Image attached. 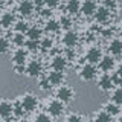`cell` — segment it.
Returning a JSON list of instances; mask_svg holds the SVG:
<instances>
[{
    "instance_id": "obj_1",
    "label": "cell",
    "mask_w": 122,
    "mask_h": 122,
    "mask_svg": "<svg viewBox=\"0 0 122 122\" xmlns=\"http://www.w3.org/2000/svg\"><path fill=\"white\" fill-rule=\"evenodd\" d=\"M78 75H79V78H81L82 81L90 82V81H93V79H96V76H98V67L95 66V64L86 63V64H82L81 69H79Z\"/></svg>"
},
{
    "instance_id": "obj_2",
    "label": "cell",
    "mask_w": 122,
    "mask_h": 122,
    "mask_svg": "<svg viewBox=\"0 0 122 122\" xmlns=\"http://www.w3.org/2000/svg\"><path fill=\"white\" fill-rule=\"evenodd\" d=\"M55 98L60 99V101L64 102V104H69V102H72L75 99V92L72 90V87L66 86V84H61V86L56 87Z\"/></svg>"
},
{
    "instance_id": "obj_3",
    "label": "cell",
    "mask_w": 122,
    "mask_h": 122,
    "mask_svg": "<svg viewBox=\"0 0 122 122\" xmlns=\"http://www.w3.org/2000/svg\"><path fill=\"white\" fill-rule=\"evenodd\" d=\"M64 110H66V104L64 102H61L60 99H52V101L47 102V107H46V113L51 114L52 117H60L61 114L64 113Z\"/></svg>"
},
{
    "instance_id": "obj_4",
    "label": "cell",
    "mask_w": 122,
    "mask_h": 122,
    "mask_svg": "<svg viewBox=\"0 0 122 122\" xmlns=\"http://www.w3.org/2000/svg\"><path fill=\"white\" fill-rule=\"evenodd\" d=\"M25 73L29 76V78H37V76L43 75V63L40 60L34 58L30 60L28 64H26V69H25Z\"/></svg>"
},
{
    "instance_id": "obj_5",
    "label": "cell",
    "mask_w": 122,
    "mask_h": 122,
    "mask_svg": "<svg viewBox=\"0 0 122 122\" xmlns=\"http://www.w3.org/2000/svg\"><path fill=\"white\" fill-rule=\"evenodd\" d=\"M20 102H21V105H23V108H25L26 113L35 112L37 107H38V98H37L34 93H26V95H23L21 99H20Z\"/></svg>"
},
{
    "instance_id": "obj_6",
    "label": "cell",
    "mask_w": 122,
    "mask_h": 122,
    "mask_svg": "<svg viewBox=\"0 0 122 122\" xmlns=\"http://www.w3.org/2000/svg\"><path fill=\"white\" fill-rule=\"evenodd\" d=\"M34 11H35V5H34L32 0H23V2L18 3L17 6V12L20 15L21 18H28L30 15L34 14Z\"/></svg>"
},
{
    "instance_id": "obj_7",
    "label": "cell",
    "mask_w": 122,
    "mask_h": 122,
    "mask_svg": "<svg viewBox=\"0 0 122 122\" xmlns=\"http://www.w3.org/2000/svg\"><path fill=\"white\" fill-rule=\"evenodd\" d=\"M98 69L102 72V73H108V72H112L114 66H116V63H114V56H112L108 53V55H102V58L99 60V63L96 64Z\"/></svg>"
},
{
    "instance_id": "obj_8",
    "label": "cell",
    "mask_w": 122,
    "mask_h": 122,
    "mask_svg": "<svg viewBox=\"0 0 122 122\" xmlns=\"http://www.w3.org/2000/svg\"><path fill=\"white\" fill-rule=\"evenodd\" d=\"M93 17H95V21L96 23H99V25H105V23H108V20L112 18V12H110L105 6L101 5V6L96 8Z\"/></svg>"
},
{
    "instance_id": "obj_9",
    "label": "cell",
    "mask_w": 122,
    "mask_h": 122,
    "mask_svg": "<svg viewBox=\"0 0 122 122\" xmlns=\"http://www.w3.org/2000/svg\"><path fill=\"white\" fill-rule=\"evenodd\" d=\"M78 41H79V35H78L76 30L67 29L66 32H64V35H63V44H64V47H75V46L78 44Z\"/></svg>"
},
{
    "instance_id": "obj_10",
    "label": "cell",
    "mask_w": 122,
    "mask_h": 122,
    "mask_svg": "<svg viewBox=\"0 0 122 122\" xmlns=\"http://www.w3.org/2000/svg\"><path fill=\"white\" fill-rule=\"evenodd\" d=\"M102 49H99L98 46H92V47L87 51V53H86V60H87V63H90V64H96L99 63V60L102 58Z\"/></svg>"
},
{
    "instance_id": "obj_11",
    "label": "cell",
    "mask_w": 122,
    "mask_h": 122,
    "mask_svg": "<svg viewBox=\"0 0 122 122\" xmlns=\"http://www.w3.org/2000/svg\"><path fill=\"white\" fill-rule=\"evenodd\" d=\"M113 87H114V84H113V81H112V75L102 73L101 76H99V79H98V89L101 90V92L107 93V92L113 90Z\"/></svg>"
},
{
    "instance_id": "obj_12",
    "label": "cell",
    "mask_w": 122,
    "mask_h": 122,
    "mask_svg": "<svg viewBox=\"0 0 122 122\" xmlns=\"http://www.w3.org/2000/svg\"><path fill=\"white\" fill-rule=\"evenodd\" d=\"M96 2L95 0H84L81 2V9H79V14L84 15V17H93L95 11H96Z\"/></svg>"
},
{
    "instance_id": "obj_13",
    "label": "cell",
    "mask_w": 122,
    "mask_h": 122,
    "mask_svg": "<svg viewBox=\"0 0 122 122\" xmlns=\"http://www.w3.org/2000/svg\"><path fill=\"white\" fill-rule=\"evenodd\" d=\"M28 55H29V52L26 51L25 47H17L14 51L12 56H11L12 64H14V66H17V64H26V61H28Z\"/></svg>"
},
{
    "instance_id": "obj_14",
    "label": "cell",
    "mask_w": 122,
    "mask_h": 122,
    "mask_svg": "<svg viewBox=\"0 0 122 122\" xmlns=\"http://www.w3.org/2000/svg\"><path fill=\"white\" fill-rule=\"evenodd\" d=\"M46 76H47V79H49L52 87H58L61 84H64V79H66L64 72H60V70H51Z\"/></svg>"
},
{
    "instance_id": "obj_15",
    "label": "cell",
    "mask_w": 122,
    "mask_h": 122,
    "mask_svg": "<svg viewBox=\"0 0 122 122\" xmlns=\"http://www.w3.org/2000/svg\"><path fill=\"white\" fill-rule=\"evenodd\" d=\"M12 117V102L8 99H2L0 101V119L9 121Z\"/></svg>"
},
{
    "instance_id": "obj_16",
    "label": "cell",
    "mask_w": 122,
    "mask_h": 122,
    "mask_svg": "<svg viewBox=\"0 0 122 122\" xmlns=\"http://www.w3.org/2000/svg\"><path fill=\"white\" fill-rule=\"evenodd\" d=\"M67 63L69 61L66 60L64 55H55L51 61V69L52 70H60V72H64L67 67Z\"/></svg>"
},
{
    "instance_id": "obj_17",
    "label": "cell",
    "mask_w": 122,
    "mask_h": 122,
    "mask_svg": "<svg viewBox=\"0 0 122 122\" xmlns=\"http://www.w3.org/2000/svg\"><path fill=\"white\" fill-rule=\"evenodd\" d=\"M15 14L11 12V11H6V12H3L2 15H0V25H2L3 29H11L14 26L15 23Z\"/></svg>"
},
{
    "instance_id": "obj_18",
    "label": "cell",
    "mask_w": 122,
    "mask_h": 122,
    "mask_svg": "<svg viewBox=\"0 0 122 122\" xmlns=\"http://www.w3.org/2000/svg\"><path fill=\"white\" fill-rule=\"evenodd\" d=\"M108 53L112 56H121L122 55V38H113L108 43Z\"/></svg>"
},
{
    "instance_id": "obj_19",
    "label": "cell",
    "mask_w": 122,
    "mask_h": 122,
    "mask_svg": "<svg viewBox=\"0 0 122 122\" xmlns=\"http://www.w3.org/2000/svg\"><path fill=\"white\" fill-rule=\"evenodd\" d=\"M79 9H81V0H67V3H66V14L75 17V15L79 14Z\"/></svg>"
},
{
    "instance_id": "obj_20",
    "label": "cell",
    "mask_w": 122,
    "mask_h": 122,
    "mask_svg": "<svg viewBox=\"0 0 122 122\" xmlns=\"http://www.w3.org/2000/svg\"><path fill=\"white\" fill-rule=\"evenodd\" d=\"M60 29H61V26H60L58 20H55V18H52V17L46 20V25H44V30H46V32L56 34V32H60Z\"/></svg>"
},
{
    "instance_id": "obj_21",
    "label": "cell",
    "mask_w": 122,
    "mask_h": 122,
    "mask_svg": "<svg viewBox=\"0 0 122 122\" xmlns=\"http://www.w3.org/2000/svg\"><path fill=\"white\" fill-rule=\"evenodd\" d=\"M43 37V29L38 26H29L28 32H26V38L28 40H40Z\"/></svg>"
},
{
    "instance_id": "obj_22",
    "label": "cell",
    "mask_w": 122,
    "mask_h": 122,
    "mask_svg": "<svg viewBox=\"0 0 122 122\" xmlns=\"http://www.w3.org/2000/svg\"><path fill=\"white\" fill-rule=\"evenodd\" d=\"M53 49V40L51 37H41L40 38V51L41 52H49Z\"/></svg>"
},
{
    "instance_id": "obj_23",
    "label": "cell",
    "mask_w": 122,
    "mask_h": 122,
    "mask_svg": "<svg viewBox=\"0 0 122 122\" xmlns=\"http://www.w3.org/2000/svg\"><path fill=\"white\" fill-rule=\"evenodd\" d=\"M29 29V23L26 21V18H20V20H15L14 23V30L20 34H26Z\"/></svg>"
},
{
    "instance_id": "obj_24",
    "label": "cell",
    "mask_w": 122,
    "mask_h": 122,
    "mask_svg": "<svg viewBox=\"0 0 122 122\" xmlns=\"http://www.w3.org/2000/svg\"><path fill=\"white\" fill-rule=\"evenodd\" d=\"M25 108H23V105H21V102H20V99L18 101H14L12 102V116H15L17 119H21L23 116H25Z\"/></svg>"
},
{
    "instance_id": "obj_25",
    "label": "cell",
    "mask_w": 122,
    "mask_h": 122,
    "mask_svg": "<svg viewBox=\"0 0 122 122\" xmlns=\"http://www.w3.org/2000/svg\"><path fill=\"white\" fill-rule=\"evenodd\" d=\"M25 49L29 53H35L40 51V40H28L26 38V43H25Z\"/></svg>"
},
{
    "instance_id": "obj_26",
    "label": "cell",
    "mask_w": 122,
    "mask_h": 122,
    "mask_svg": "<svg viewBox=\"0 0 122 122\" xmlns=\"http://www.w3.org/2000/svg\"><path fill=\"white\" fill-rule=\"evenodd\" d=\"M11 43H12L15 47H25V43H26V37L25 34H20V32H15L12 38H11Z\"/></svg>"
},
{
    "instance_id": "obj_27",
    "label": "cell",
    "mask_w": 122,
    "mask_h": 122,
    "mask_svg": "<svg viewBox=\"0 0 122 122\" xmlns=\"http://www.w3.org/2000/svg\"><path fill=\"white\" fill-rule=\"evenodd\" d=\"M11 49V40L3 35H0V56L2 55H6Z\"/></svg>"
},
{
    "instance_id": "obj_28",
    "label": "cell",
    "mask_w": 122,
    "mask_h": 122,
    "mask_svg": "<svg viewBox=\"0 0 122 122\" xmlns=\"http://www.w3.org/2000/svg\"><path fill=\"white\" fill-rule=\"evenodd\" d=\"M60 26L63 29H70V26L73 25V17H72V15H69V14H64V15H61L60 17Z\"/></svg>"
},
{
    "instance_id": "obj_29",
    "label": "cell",
    "mask_w": 122,
    "mask_h": 122,
    "mask_svg": "<svg viewBox=\"0 0 122 122\" xmlns=\"http://www.w3.org/2000/svg\"><path fill=\"white\" fill-rule=\"evenodd\" d=\"M104 110L107 113L110 114V116H117V114L121 113V107L117 105V104H114V102H108V104H105V107H104Z\"/></svg>"
},
{
    "instance_id": "obj_30",
    "label": "cell",
    "mask_w": 122,
    "mask_h": 122,
    "mask_svg": "<svg viewBox=\"0 0 122 122\" xmlns=\"http://www.w3.org/2000/svg\"><path fill=\"white\" fill-rule=\"evenodd\" d=\"M38 87H40V90H43V92H49L52 89V86H51V82H49V79H47V76L46 75H40L38 76Z\"/></svg>"
},
{
    "instance_id": "obj_31",
    "label": "cell",
    "mask_w": 122,
    "mask_h": 122,
    "mask_svg": "<svg viewBox=\"0 0 122 122\" xmlns=\"http://www.w3.org/2000/svg\"><path fill=\"white\" fill-rule=\"evenodd\" d=\"M112 102H114V104H117L119 107H122V87H116V89L113 90L112 93Z\"/></svg>"
},
{
    "instance_id": "obj_32",
    "label": "cell",
    "mask_w": 122,
    "mask_h": 122,
    "mask_svg": "<svg viewBox=\"0 0 122 122\" xmlns=\"http://www.w3.org/2000/svg\"><path fill=\"white\" fill-rule=\"evenodd\" d=\"M93 122H112V116H110L105 110H102V112H99V113L95 114Z\"/></svg>"
},
{
    "instance_id": "obj_33",
    "label": "cell",
    "mask_w": 122,
    "mask_h": 122,
    "mask_svg": "<svg viewBox=\"0 0 122 122\" xmlns=\"http://www.w3.org/2000/svg\"><path fill=\"white\" fill-rule=\"evenodd\" d=\"M102 6H105L107 9L113 14V12H116V11H117L119 3H117V0H102Z\"/></svg>"
},
{
    "instance_id": "obj_34",
    "label": "cell",
    "mask_w": 122,
    "mask_h": 122,
    "mask_svg": "<svg viewBox=\"0 0 122 122\" xmlns=\"http://www.w3.org/2000/svg\"><path fill=\"white\" fill-rule=\"evenodd\" d=\"M101 37L105 38V40H110L112 37H114V28L112 26H105V28L101 29Z\"/></svg>"
},
{
    "instance_id": "obj_35",
    "label": "cell",
    "mask_w": 122,
    "mask_h": 122,
    "mask_svg": "<svg viewBox=\"0 0 122 122\" xmlns=\"http://www.w3.org/2000/svg\"><path fill=\"white\" fill-rule=\"evenodd\" d=\"M32 122H52V116L47 113H38Z\"/></svg>"
},
{
    "instance_id": "obj_36",
    "label": "cell",
    "mask_w": 122,
    "mask_h": 122,
    "mask_svg": "<svg viewBox=\"0 0 122 122\" xmlns=\"http://www.w3.org/2000/svg\"><path fill=\"white\" fill-rule=\"evenodd\" d=\"M38 11H40V17L44 18V20H47V18L52 17V9H51V8H47V6H41Z\"/></svg>"
},
{
    "instance_id": "obj_37",
    "label": "cell",
    "mask_w": 122,
    "mask_h": 122,
    "mask_svg": "<svg viewBox=\"0 0 122 122\" xmlns=\"http://www.w3.org/2000/svg\"><path fill=\"white\" fill-rule=\"evenodd\" d=\"M66 122H84V117L81 116V114H78V113H72V114L67 116Z\"/></svg>"
},
{
    "instance_id": "obj_38",
    "label": "cell",
    "mask_w": 122,
    "mask_h": 122,
    "mask_svg": "<svg viewBox=\"0 0 122 122\" xmlns=\"http://www.w3.org/2000/svg\"><path fill=\"white\" fill-rule=\"evenodd\" d=\"M60 3H61V0H44V6L51 8V9H53V8H56V6H60Z\"/></svg>"
},
{
    "instance_id": "obj_39",
    "label": "cell",
    "mask_w": 122,
    "mask_h": 122,
    "mask_svg": "<svg viewBox=\"0 0 122 122\" xmlns=\"http://www.w3.org/2000/svg\"><path fill=\"white\" fill-rule=\"evenodd\" d=\"M64 56H66V60H67V61L73 60V58H75V51H73V47H66Z\"/></svg>"
},
{
    "instance_id": "obj_40",
    "label": "cell",
    "mask_w": 122,
    "mask_h": 122,
    "mask_svg": "<svg viewBox=\"0 0 122 122\" xmlns=\"http://www.w3.org/2000/svg\"><path fill=\"white\" fill-rule=\"evenodd\" d=\"M12 69H14L15 75H23V73H25L26 66H25V64H17V66H12Z\"/></svg>"
},
{
    "instance_id": "obj_41",
    "label": "cell",
    "mask_w": 122,
    "mask_h": 122,
    "mask_svg": "<svg viewBox=\"0 0 122 122\" xmlns=\"http://www.w3.org/2000/svg\"><path fill=\"white\" fill-rule=\"evenodd\" d=\"M112 81H113L114 86H122V78L116 73V72H114V73L112 75Z\"/></svg>"
},
{
    "instance_id": "obj_42",
    "label": "cell",
    "mask_w": 122,
    "mask_h": 122,
    "mask_svg": "<svg viewBox=\"0 0 122 122\" xmlns=\"http://www.w3.org/2000/svg\"><path fill=\"white\" fill-rule=\"evenodd\" d=\"M116 73H117V75H119L121 78H122V63L117 64V67H116Z\"/></svg>"
},
{
    "instance_id": "obj_43",
    "label": "cell",
    "mask_w": 122,
    "mask_h": 122,
    "mask_svg": "<svg viewBox=\"0 0 122 122\" xmlns=\"http://www.w3.org/2000/svg\"><path fill=\"white\" fill-rule=\"evenodd\" d=\"M119 116V119H117V122H122V114H117Z\"/></svg>"
},
{
    "instance_id": "obj_44",
    "label": "cell",
    "mask_w": 122,
    "mask_h": 122,
    "mask_svg": "<svg viewBox=\"0 0 122 122\" xmlns=\"http://www.w3.org/2000/svg\"><path fill=\"white\" fill-rule=\"evenodd\" d=\"M3 6V0H0V8H2Z\"/></svg>"
},
{
    "instance_id": "obj_45",
    "label": "cell",
    "mask_w": 122,
    "mask_h": 122,
    "mask_svg": "<svg viewBox=\"0 0 122 122\" xmlns=\"http://www.w3.org/2000/svg\"><path fill=\"white\" fill-rule=\"evenodd\" d=\"M14 2H17V3H20V2H23V0H14Z\"/></svg>"
},
{
    "instance_id": "obj_46",
    "label": "cell",
    "mask_w": 122,
    "mask_h": 122,
    "mask_svg": "<svg viewBox=\"0 0 122 122\" xmlns=\"http://www.w3.org/2000/svg\"><path fill=\"white\" fill-rule=\"evenodd\" d=\"M21 122H30V121H28V119H25V121H21Z\"/></svg>"
},
{
    "instance_id": "obj_47",
    "label": "cell",
    "mask_w": 122,
    "mask_h": 122,
    "mask_svg": "<svg viewBox=\"0 0 122 122\" xmlns=\"http://www.w3.org/2000/svg\"><path fill=\"white\" fill-rule=\"evenodd\" d=\"M2 30H3V28H2V25H0V32H2Z\"/></svg>"
},
{
    "instance_id": "obj_48",
    "label": "cell",
    "mask_w": 122,
    "mask_h": 122,
    "mask_svg": "<svg viewBox=\"0 0 122 122\" xmlns=\"http://www.w3.org/2000/svg\"><path fill=\"white\" fill-rule=\"evenodd\" d=\"M119 35H121V38H122V29H121V34H119Z\"/></svg>"
}]
</instances>
